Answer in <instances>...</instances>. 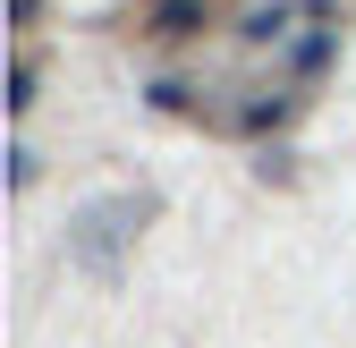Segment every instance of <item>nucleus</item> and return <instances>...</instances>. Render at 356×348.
<instances>
[{
  "label": "nucleus",
  "mask_w": 356,
  "mask_h": 348,
  "mask_svg": "<svg viewBox=\"0 0 356 348\" xmlns=\"http://www.w3.org/2000/svg\"><path fill=\"white\" fill-rule=\"evenodd\" d=\"M272 34H289V9H254L246 17V42H272Z\"/></svg>",
  "instance_id": "obj_3"
},
{
  "label": "nucleus",
  "mask_w": 356,
  "mask_h": 348,
  "mask_svg": "<svg viewBox=\"0 0 356 348\" xmlns=\"http://www.w3.org/2000/svg\"><path fill=\"white\" fill-rule=\"evenodd\" d=\"M153 26H161V34H195V26H204V0H161Z\"/></svg>",
  "instance_id": "obj_2"
},
{
  "label": "nucleus",
  "mask_w": 356,
  "mask_h": 348,
  "mask_svg": "<svg viewBox=\"0 0 356 348\" xmlns=\"http://www.w3.org/2000/svg\"><path fill=\"white\" fill-rule=\"evenodd\" d=\"M145 196H119V204H94V212H85V221H76V255H85V264H111V246L127 238V221H145Z\"/></svg>",
  "instance_id": "obj_1"
}]
</instances>
